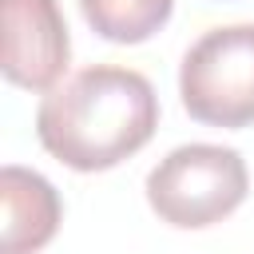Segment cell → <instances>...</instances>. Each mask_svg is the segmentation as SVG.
Returning a JSON list of instances; mask_svg holds the SVG:
<instances>
[{
  "label": "cell",
  "instance_id": "obj_1",
  "mask_svg": "<svg viewBox=\"0 0 254 254\" xmlns=\"http://www.w3.org/2000/svg\"><path fill=\"white\" fill-rule=\"evenodd\" d=\"M159 95L135 67L95 64L56 83L36 107L40 147L71 171H111L151 143Z\"/></svg>",
  "mask_w": 254,
  "mask_h": 254
},
{
  "label": "cell",
  "instance_id": "obj_2",
  "mask_svg": "<svg viewBox=\"0 0 254 254\" xmlns=\"http://www.w3.org/2000/svg\"><path fill=\"white\" fill-rule=\"evenodd\" d=\"M250 171L234 147L183 143L163 155L147 175L151 210L179 230H202L222 222L246 202Z\"/></svg>",
  "mask_w": 254,
  "mask_h": 254
},
{
  "label": "cell",
  "instance_id": "obj_3",
  "mask_svg": "<svg viewBox=\"0 0 254 254\" xmlns=\"http://www.w3.org/2000/svg\"><path fill=\"white\" fill-rule=\"evenodd\" d=\"M179 99L190 119L210 127L254 123V24L202 32L179 64Z\"/></svg>",
  "mask_w": 254,
  "mask_h": 254
},
{
  "label": "cell",
  "instance_id": "obj_4",
  "mask_svg": "<svg viewBox=\"0 0 254 254\" xmlns=\"http://www.w3.org/2000/svg\"><path fill=\"white\" fill-rule=\"evenodd\" d=\"M4 79L24 91H52L71 64L67 20L56 0H0Z\"/></svg>",
  "mask_w": 254,
  "mask_h": 254
},
{
  "label": "cell",
  "instance_id": "obj_5",
  "mask_svg": "<svg viewBox=\"0 0 254 254\" xmlns=\"http://www.w3.org/2000/svg\"><path fill=\"white\" fill-rule=\"evenodd\" d=\"M0 198H4L0 254H36L56 238L60 218H64V202L40 171L8 163L0 171Z\"/></svg>",
  "mask_w": 254,
  "mask_h": 254
},
{
  "label": "cell",
  "instance_id": "obj_6",
  "mask_svg": "<svg viewBox=\"0 0 254 254\" xmlns=\"http://www.w3.org/2000/svg\"><path fill=\"white\" fill-rule=\"evenodd\" d=\"M175 0H79L83 20L111 44H143L171 20Z\"/></svg>",
  "mask_w": 254,
  "mask_h": 254
}]
</instances>
